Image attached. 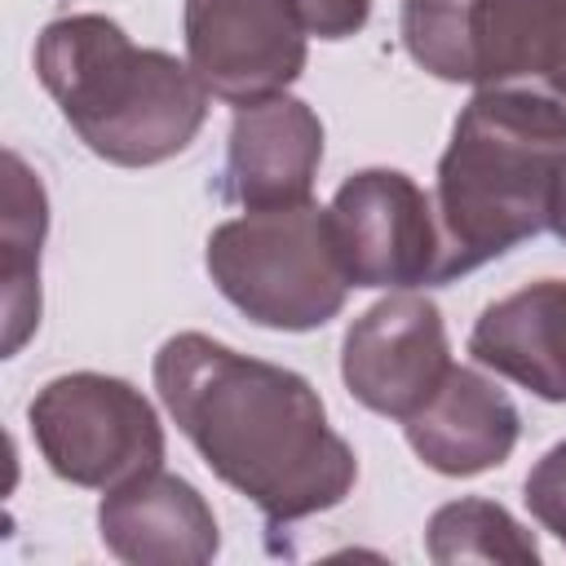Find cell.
<instances>
[{"label":"cell","instance_id":"obj_6","mask_svg":"<svg viewBox=\"0 0 566 566\" xmlns=\"http://www.w3.org/2000/svg\"><path fill=\"white\" fill-rule=\"evenodd\" d=\"M31 438L44 464L88 491H115L164 464V424L150 398L106 371H66L35 389Z\"/></svg>","mask_w":566,"mask_h":566},{"label":"cell","instance_id":"obj_10","mask_svg":"<svg viewBox=\"0 0 566 566\" xmlns=\"http://www.w3.org/2000/svg\"><path fill=\"white\" fill-rule=\"evenodd\" d=\"M323 164V124L318 115L287 93L234 106L221 199L248 212L305 203Z\"/></svg>","mask_w":566,"mask_h":566},{"label":"cell","instance_id":"obj_14","mask_svg":"<svg viewBox=\"0 0 566 566\" xmlns=\"http://www.w3.org/2000/svg\"><path fill=\"white\" fill-rule=\"evenodd\" d=\"M49 230V199L18 150H4V212H0V283H4V358H13L40 327V243Z\"/></svg>","mask_w":566,"mask_h":566},{"label":"cell","instance_id":"obj_9","mask_svg":"<svg viewBox=\"0 0 566 566\" xmlns=\"http://www.w3.org/2000/svg\"><path fill=\"white\" fill-rule=\"evenodd\" d=\"M451 371L442 310L402 287L363 310L340 340V380L376 416L407 420L420 411Z\"/></svg>","mask_w":566,"mask_h":566},{"label":"cell","instance_id":"obj_11","mask_svg":"<svg viewBox=\"0 0 566 566\" xmlns=\"http://www.w3.org/2000/svg\"><path fill=\"white\" fill-rule=\"evenodd\" d=\"M97 535L128 566H203L221 548L212 504L164 464L102 495Z\"/></svg>","mask_w":566,"mask_h":566},{"label":"cell","instance_id":"obj_4","mask_svg":"<svg viewBox=\"0 0 566 566\" xmlns=\"http://www.w3.org/2000/svg\"><path fill=\"white\" fill-rule=\"evenodd\" d=\"M203 265L217 292L261 327L314 332L345 310L349 274L318 203L256 208L208 234Z\"/></svg>","mask_w":566,"mask_h":566},{"label":"cell","instance_id":"obj_3","mask_svg":"<svg viewBox=\"0 0 566 566\" xmlns=\"http://www.w3.org/2000/svg\"><path fill=\"white\" fill-rule=\"evenodd\" d=\"M35 75L75 137L106 164L177 159L208 119V88L164 49H142L106 13H66L35 35Z\"/></svg>","mask_w":566,"mask_h":566},{"label":"cell","instance_id":"obj_16","mask_svg":"<svg viewBox=\"0 0 566 566\" xmlns=\"http://www.w3.org/2000/svg\"><path fill=\"white\" fill-rule=\"evenodd\" d=\"M522 500H526L531 517L566 544V438L531 464V473L522 482Z\"/></svg>","mask_w":566,"mask_h":566},{"label":"cell","instance_id":"obj_15","mask_svg":"<svg viewBox=\"0 0 566 566\" xmlns=\"http://www.w3.org/2000/svg\"><path fill=\"white\" fill-rule=\"evenodd\" d=\"M424 553L438 566L451 562H509V566H535L539 544L535 535L495 500L469 495L442 504L424 526Z\"/></svg>","mask_w":566,"mask_h":566},{"label":"cell","instance_id":"obj_2","mask_svg":"<svg viewBox=\"0 0 566 566\" xmlns=\"http://www.w3.org/2000/svg\"><path fill=\"white\" fill-rule=\"evenodd\" d=\"M566 164V102L526 88H478L438 159V274L451 283L548 230Z\"/></svg>","mask_w":566,"mask_h":566},{"label":"cell","instance_id":"obj_18","mask_svg":"<svg viewBox=\"0 0 566 566\" xmlns=\"http://www.w3.org/2000/svg\"><path fill=\"white\" fill-rule=\"evenodd\" d=\"M548 230L566 243V164L557 172V190H553V212H548Z\"/></svg>","mask_w":566,"mask_h":566},{"label":"cell","instance_id":"obj_12","mask_svg":"<svg viewBox=\"0 0 566 566\" xmlns=\"http://www.w3.org/2000/svg\"><path fill=\"white\" fill-rule=\"evenodd\" d=\"M407 447L447 478H478L500 469L522 433V416L513 398L482 376L478 367H455L433 389V398L402 420Z\"/></svg>","mask_w":566,"mask_h":566},{"label":"cell","instance_id":"obj_7","mask_svg":"<svg viewBox=\"0 0 566 566\" xmlns=\"http://www.w3.org/2000/svg\"><path fill=\"white\" fill-rule=\"evenodd\" d=\"M186 62L226 106L283 93L305 71V22L296 0H186Z\"/></svg>","mask_w":566,"mask_h":566},{"label":"cell","instance_id":"obj_8","mask_svg":"<svg viewBox=\"0 0 566 566\" xmlns=\"http://www.w3.org/2000/svg\"><path fill=\"white\" fill-rule=\"evenodd\" d=\"M332 234L354 287H420L438 274L433 199L398 168L345 177L327 203Z\"/></svg>","mask_w":566,"mask_h":566},{"label":"cell","instance_id":"obj_5","mask_svg":"<svg viewBox=\"0 0 566 566\" xmlns=\"http://www.w3.org/2000/svg\"><path fill=\"white\" fill-rule=\"evenodd\" d=\"M402 49L447 84H526L566 102V0H402Z\"/></svg>","mask_w":566,"mask_h":566},{"label":"cell","instance_id":"obj_13","mask_svg":"<svg viewBox=\"0 0 566 566\" xmlns=\"http://www.w3.org/2000/svg\"><path fill=\"white\" fill-rule=\"evenodd\" d=\"M469 354L535 398L566 402V279H539L491 301L469 332Z\"/></svg>","mask_w":566,"mask_h":566},{"label":"cell","instance_id":"obj_1","mask_svg":"<svg viewBox=\"0 0 566 566\" xmlns=\"http://www.w3.org/2000/svg\"><path fill=\"white\" fill-rule=\"evenodd\" d=\"M150 371L199 460L248 495L270 526L327 513L354 491L358 455L327 424V407L301 371L203 332L168 336Z\"/></svg>","mask_w":566,"mask_h":566},{"label":"cell","instance_id":"obj_17","mask_svg":"<svg viewBox=\"0 0 566 566\" xmlns=\"http://www.w3.org/2000/svg\"><path fill=\"white\" fill-rule=\"evenodd\" d=\"M296 13L310 35L318 40H349L354 31L367 27L371 0H296Z\"/></svg>","mask_w":566,"mask_h":566}]
</instances>
